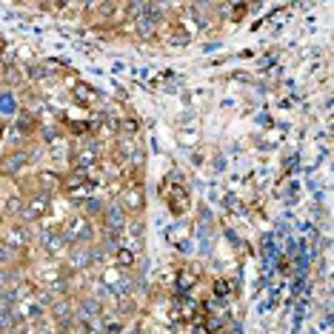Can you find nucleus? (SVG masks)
<instances>
[{
	"label": "nucleus",
	"instance_id": "nucleus-1",
	"mask_svg": "<svg viewBox=\"0 0 334 334\" xmlns=\"http://www.w3.org/2000/svg\"><path fill=\"white\" fill-rule=\"evenodd\" d=\"M40 243H43L46 251L57 254V251H63V246H66V237H63V232H51V229H46V232H40Z\"/></svg>",
	"mask_w": 334,
	"mask_h": 334
},
{
	"label": "nucleus",
	"instance_id": "nucleus-2",
	"mask_svg": "<svg viewBox=\"0 0 334 334\" xmlns=\"http://www.w3.org/2000/svg\"><path fill=\"white\" fill-rule=\"evenodd\" d=\"M106 223H109V232L112 234H117L126 226V215H123V209H120L117 203H109V209H106Z\"/></svg>",
	"mask_w": 334,
	"mask_h": 334
},
{
	"label": "nucleus",
	"instance_id": "nucleus-3",
	"mask_svg": "<svg viewBox=\"0 0 334 334\" xmlns=\"http://www.w3.org/2000/svg\"><path fill=\"white\" fill-rule=\"evenodd\" d=\"M95 257H97V254H95L92 249H83V246H80V249L72 251V266H74V268H86Z\"/></svg>",
	"mask_w": 334,
	"mask_h": 334
},
{
	"label": "nucleus",
	"instance_id": "nucleus-4",
	"mask_svg": "<svg viewBox=\"0 0 334 334\" xmlns=\"http://www.w3.org/2000/svg\"><path fill=\"white\" fill-rule=\"evenodd\" d=\"M89 234H92V232H89V223H83V220H74L63 237H66V240H89Z\"/></svg>",
	"mask_w": 334,
	"mask_h": 334
},
{
	"label": "nucleus",
	"instance_id": "nucleus-5",
	"mask_svg": "<svg viewBox=\"0 0 334 334\" xmlns=\"http://www.w3.org/2000/svg\"><path fill=\"white\" fill-rule=\"evenodd\" d=\"M89 189H92V183L86 180L83 174H72L66 180V191H72V194H86Z\"/></svg>",
	"mask_w": 334,
	"mask_h": 334
},
{
	"label": "nucleus",
	"instance_id": "nucleus-6",
	"mask_svg": "<svg viewBox=\"0 0 334 334\" xmlns=\"http://www.w3.org/2000/svg\"><path fill=\"white\" fill-rule=\"evenodd\" d=\"M43 212H46V197L32 200V206H26V209H23V217H26V220H34V217H40Z\"/></svg>",
	"mask_w": 334,
	"mask_h": 334
},
{
	"label": "nucleus",
	"instance_id": "nucleus-7",
	"mask_svg": "<svg viewBox=\"0 0 334 334\" xmlns=\"http://www.w3.org/2000/svg\"><path fill=\"white\" fill-rule=\"evenodd\" d=\"M17 112V103H15V97L12 95H0V115H15Z\"/></svg>",
	"mask_w": 334,
	"mask_h": 334
},
{
	"label": "nucleus",
	"instance_id": "nucleus-8",
	"mask_svg": "<svg viewBox=\"0 0 334 334\" xmlns=\"http://www.w3.org/2000/svg\"><path fill=\"white\" fill-rule=\"evenodd\" d=\"M97 311H100L97 300H86L83 306H80V314H77V317H80V320H89L92 314H97Z\"/></svg>",
	"mask_w": 334,
	"mask_h": 334
},
{
	"label": "nucleus",
	"instance_id": "nucleus-9",
	"mask_svg": "<svg viewBox=\"0 0 334 334\" xmlns=\"http://www.w3.org/2000/svg\"><path fill=\"white\" fill-rule=\"evenodd\" d=\"M23 163H26V154H9L6 171H17V168H23Z\"/></svg>",
	"mask_w": 334,
	"mask_h": 334
},
{
	"label": "nucleus",
	"instance_id": "nucleus-10",
	"mask_svg": "<svg viewBox=\"0 0 334 334\" xmlns=\"http://www.w3.org/2000/svg\"><path fill=\"white\" fill-rule=\"evenodd\" d=\"M126 206H132V209H140V206H143V203H140V191H137V189L126 194Z\"/></svg>",
	"mask_w": 334,
	"mask_h": 334
},
{
	"label": "nucleus",
	"instance_id": "nucleus-11",
	"mask_svg": "<svg viewBox=\"0 0 334 334\" xmlns=\"http://www.w3.org/2000/svg\"><path fill=\"white\" fill-rule=\"evenodd\" d=\"M9 240H12V243H23V240H26V234L20 232V229H12V234H9Z\"/></svg>",
	"mask_w": 334,
	"mask_h": 334
},
{
	"label": "nucleus",
	"instance_id": "nucleus-12",
	"mask_svg": "<svg viewBox=\"0 0 334 334\" xmlns=\"http://www.w3.org/2000/svg\"><path fill=\"white\" fill-rule=\"evenodd\" d=\"M191 280H194L191 274H180V288H189V286H191Z\"/></svg>",
	"mask_w": 334,
	"mask_h": 334
},
{
	"label": "nucleus",
	"instance_id": "nucleus-13",
	"mask_svg": "<svg viewBox=\"0 0 334 334\" xmlns=\"http://www.w3.org/2000/svg\"><path fill=\"white\" fill-rule=\"evenodd\" d=\"M86 209H89V212H97L100 206H97V200H86Z\"/></svg>",
	"mask_w": 334,
	"mask_h": 334
},
{
	"label": "nucleus",
	"instance_id": "nucleus-14",
	"mask_svg": "<svg viewBox=\"0 0 334 334\" xmlns=\"http://www.w3.org/2000/svg\"><path fill=\"white\" fill-rule=\"evenodd\" d=\"M232 334H243V332H240V329H234V332H232Z\"/></svg>",
	"mask_w": 334,
	"mask_h": 334
},
{
	"label": "nucleus",
	"instance_id": "nucleus-15",
	"mask_svg": "<svg viewBox=\"0 0 334 334\" xmlns=\"http://www.w3.org/2000/svg\"><path fill=\"white\" fill-rule=\"evenodd\" d=\"M0 132H3V126H0Z\"/></svg>",
	"mask_w": 334,
	"mask_h": 334
}]
</instances>
